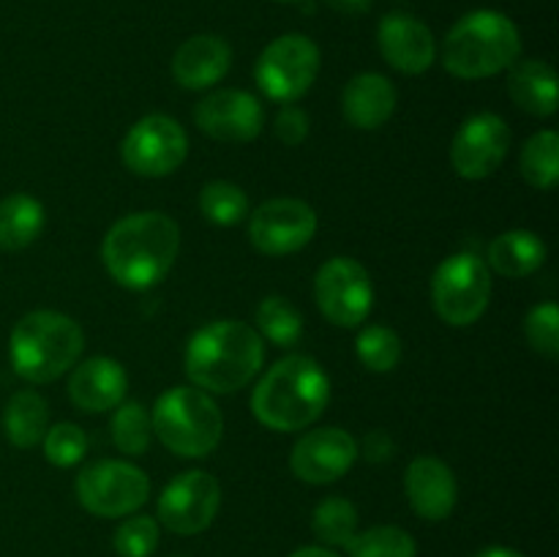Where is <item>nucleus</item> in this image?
<instances>
[{"instance_id":"obj_18","label":"nucleus","mask_w":559,"mask_h":557,"mask_svg":"<svg viewBox=\"0 0 559 557\" xmlns=\"http://www.w3.org/2000/svg\"><path fill=\"white\" fill-rule=\"evenodd\" d=\"M404 491H407L413 511L426 522L448 519L459 500L456 475L437 457H418L409 462L407 475H404Z\"/></svg>"},{"instance_id":"obj_34","label":"nucleus","mask_w":559,"mask_h":557,"mask_svg":"<svg viewBox=\"0 0 559 557\" xmlns=\"http://www.w3.org/2000/svg\"><path fill=\"white\" fill-rule=\"evenodd\" d=\"M524 333L535 353L546 355V358H557L559 355V309L557 304H538L530 309L527 320H524Z\"/></svg>"},{"instance_id":"obj_11","label":"nucleus","mask_w":559,"mask_h":557,"mask_svg":"<svg viewBox=\"0 0 559 557\" xmlns=\"http://www.w3.org/2000/svg\"><path fill=\"white\" fill-rule=\"evenodd\" d=\"M314 298L328 322L338 328H358L374 304L369 271L353 257H333L317 271Z\"/></svg>"},{"instance_id":"obj_5","label":"nucleus","mask_w":559,"mask_h":557,"mask_svg":"<svg viewBox=\"0 0 559 557\" xmlns=\"http://www.w3.org/2000/svg\"><path fill=\"white\" fill-rule=\"evenodd\" d=\"M82 349V328L60 311H31L11 331V366L33 386H47L63 377L71 366H76Z\"/></svg>"},{"instance_id":"obj_2","label":"nucleus","mask_w":559,"mask_h":557,"mask_svg":"<svg viewBox=\"0 0 559 557\" xmlns=\"http://www.w3.org/2000/svg\"><path fill=\"white\" fill-rule=\"evenodd\" d=\"M262 336L240 320H216L200 328L186 344L183 369L205 393H235L262 369Z\"/></svg>"},{"instance_id":"obj_25","label":"nucleus","mask_w":559,"mask_h":557,"mask_svg":"<svg viewBox=\"0 0 559 557\" xmlns=\"http://www.w3.org/2000/svg\"><path fill=\"white\" fill-rule=\"evenodd\" d=\"M44 229V205L31 194H9L0 200V249L20 251Z\"/></svg>"},{"instance_id":"obj_12","label":"nucleus","mask_w":559,"mask_h":557,"mask_svg":"<svg viewBox=\"0 0 559 557\" xmlns=\"http://www.w3.org/2000/svg\"><path fill=\"white\" fill-rule=\"evenodd\" d=\"M317 233V213L309 202L295 197L267 200L251 213L249 238L267 257H287L304 249Z\"/></svg>"},{"instance_id":"obj_19","label":"nucleus","mask_w":559,"mask_h":557,"mask_svg":"<svg viewBox=\"0 0 559 557\" xmlns=\"http://www.w3.org/2000/svg\"><path fill=\"white\" fill-rule=\"evenodd\" d=\"M129 391V375L115 358H87L71 371L69 396L74 407L85 413H107L123 402Z\"/></svg>"},{"instance_id":"obj_40","label":"nucleus","mask_w":559,"mask_h":557,"mask_svg":"<svg viewBox=\"0 0 559 557\" xmlns=\"http://www.w3.org/2000/svg\"><path fill=\"white\" fill-rule=\"evenodd\" d=\"M475 557H524V555L516 549H508V546H489V549L478 552Z\"/></svg>"},{"instance_id":"obj_32","label":"nucleus","mask_w":559,"mask_h":557,"mask_svg":"<svg viewBox=\"0 0 559 557\" xmlns=\"http://www.w3.org/2000/svg\"><path fill=\"white\" fill-rule=\"evenodd\" d=\"M360 364L371 371H393L402 360V339L388 325H366L355 339Z\"/></svg>"},{"instance_id":"obj_14","label":"nucleus","mask_w":559,"mask_h":557,"mask_svg":"<svg viewBox=\"0 0 559 557\" xmlns=\"http://www.w3.org/2000/svg\"><path fill=\"white\" fill-rule=\"evenodd\" d=\"M511 147V129L495 112H478L462 123L451 145V164L462 178L484 180L500 169Z\"/></svg>"},{"instance_id":"obj_6","label":"nucleus","mask_w":559,"mask_h":557,"mask_svg":"<svg viewBox=\"0 0 559 557\" xmlns=\"http://www.w3.org/2000/svg\"><path fill=\"white\" fill-rule=\"evenodd\" d=\"M151 426L173 453L202 459L216 451L222 442L224 418L211 393L200 388L175 386L156 399Z\"/></svg>"},{"instance_id":"obj_13","label":"nucleus","mask_w":559,"mask_h":557,"mask_svg":"<svg viewBox=\"0 0 559 557\" xmlns=\"http://www.w3.org/2000/svg\"><path fill=\"white\" fill-rule=\"evenodd\" d=\"M222 486L205 470H189L164 486L158 497V519L178 535H197L216 519Z\"/></svg>"},{"instance_id":"obj_38","label":"nucleus","mask_w":559,"mask_h":557,"mask_svg":"<svg viewBox=\"0 0 559 557\" xmlns=\"http://www.w3.org/2000/svg\"><path fill=\"white\" fill-rule=\"evenodd\" d=\"M336 14H347V16H360L374 5V0H325Z\"/></svg>"},{"instance_id":"obj_27","label":"nucleus","mask_w":559,"mask_h":557,"mask_svg":"<svg viewBox=\"0 0 559 557\" xmlns=\"http://www.w3.org/2000/svg\"><path fill=\"white\" fill-rule=\"evenodd\" d=\"M257 328L276 347H293L304 336V317L282 295H267L257 306Z\"/></svg>"},{"instance_id":"obj_17","label":"nucleus","mask_w":559,"mask_h":557,"mask_svg":"<svg viewBox=\"0 0 559 557\" xmlns=\"http://www.w3.org/2000/svg\"><path fill=\"white\" fill-rule=\"evenodd\" d=\"M377 44L382 58L402 74H424L435 63L437 47L429 25L404 11L382 16L377 27Z\"/></svg>"},{"instance_id":"obj_10","label":"nucleus","mask_w":559,"mask_h":557,"mask_svg":"<svg viewBox=\"0 0 559 557\" xmlns=\"http://www.w3.org/2000/svg\"><path fill=\"white\" fill-rule=\"evenodd\" d=\"M123 164L142 178H164L189 156V137L169 115H145L136 120L120 145Z\"/></svg>"},{"instance_id":"obj_41","label":"nucleus","mask_w":559,"mask_h":557,"mask_svg":"<svg viewBox=\"0 0 559 557\" xmlns=\"http://www.w3.org/2000/svg\"><path fill=\"white\" fill-rule=\"evenodd\" d=\"M278 3H300V0H278Z\"/></svg>"},{"instance_id":"obj_22","label":"nucleus","mask_w":559,"mask_h":557,"mask_svg":"<svg viewBox=\"0 0 559 557\" xmlns=\"http://www.w3.org/2000/svg\"><path fill=\"white\" fill-rule=\"evenodd\" d=\"M508 93L530 115L549 118L557 112V74L544 60H522L511 66Z\"/></svg>"},{"instance_id":"obj_37","label":"nucleus","mask_w":559,"mask_h":557,"mask_svg":"<svg viewBox=\"0 0 559 557\" xmlns=\"http://www.w3.org/2000/svg\"><path fill=\"white\" fill-rule=\"evenodd\" d=\"M393 453H396V442L388 431L374 429L364 437V459H369V462H388V459H393Z\"/></svg>"},{"instance_id":"obj_30","label":"nucleus","mask_w":559,"mask_h":557,"mask_svg":"<svg viewBox=\"0 0 559 557\" xmlns=\"http://www.w3.org/2000/svg\"><path fill=\"white\" fill-rule=\"evenodd\" d=\"M151 415L140 402H120L112 415V440L118 451L129 457H142L151 446Z\"/></svg>"},{"instance_id":"obj_35","label":"nucleus","mask_w":559,"mask_h":557,"mask_svg":"<svg viewBox=\"0 0 559 557\" xmlns=\"http://www.w3.org/2000/svg\"><path fill=\"white\" fill-rule=\"evenodd\" d=\"M158 522L151 517H131L115 530V552L120 557H151L158 546Z\"/></svg>"},{"instance_id":"obj_31","label":"nucleus","mask_w":559,"mask_h":557,"mask_svg":"<svg viewBox=\"0 0 559 557\" xmlns=\"http://www.w3.org/2000/svg\"><path fill=\"white\" fill-rule=\"evenodd\" d=\"M349 557H415V541L407 530L380 524V528L355 533L347 544Z\"/></svg>"},{"instance_id":"obj_3","label":"nucleus","mask_w":559,"mask_h":557,"mask_svg":"<svg viewBox=\"0 0 559 557\" xmlns=\"http://www.w3.org/2000/svg\"><path fill=\"white\" fill-rule=\"evenodd\" d=\"M331 402V380L309 355H287L265 371L251 396V413L276 431H300L314 424Z\"/></svg>"},{"instance_id":"obj_29","label":"nucleus","mask_w":559,"mask_h":557,"mask_svg":"<svg viewBox=\"0 0 559 557\" xmlns=\"http://www.w3.org/2000/svg\"><path fill=\"white\" fill-rule=\"evenodd\" d=\"M200 211L207 222L218 224V227H233L249 216V197L229 180H213L202 189Z\"/></svg>"},{"instance_id":"obj_4","label":"nucleus","mask_w":559,"mask_h":557,"mask_svg":"<svg viewBox=\"0 0 559 557\" xmlns=\"http://www.w3.org/2000/svg\"><path fill=\"white\" fill-rule=\"evenodd\" d=\"M522 52V33L506 14L469 11L448 31L442 66L459 80H486L511 69Z\"/></svg>"},{"instance_id":"obj_7","label":"nucleus","mask_w":559,"mask_h":557,"mask_svg":"<svg viewBox=\"0 0 559 557\" xmlns=\"http://www.w3.org/2000/svg\"><path fill=\"white\" fill-rule=\"evenodd\" d=\"M431 300L442 322L467 328L484 317L491 300V271L469 251L448 257L431 278Z\"/></svg>"},{"instance_id":"obj_28","label":"nucleus","mask_w":559,"mask_h":557,"mask_svg":"<svg viewBox=\"0 0 559 557\" xmlns=\"http://www.w3.org/2000/svg\"><path fill=\"white\" fill-rule=\"evenodd\" d=\"M311 530L331 546H347L358 533V511L344 497H325L311 513Z\"/></svg>"},{"instance_id":"obj_36","label":"nucleus","mask_w":559,"mask_h":557,"mask_svg":"<svg viewBox=\"0 0 559 557\" xmlns=\"http://www.w3.org/2000/svg\"><path fill=\"white\" fill-rule=\"evenodd\" d=\"M309 115L306 109H300L298 104H284L276 115V123H273V131H276L278 140L287 147L300 145V142L309 137Z\"/></svg>"},{"instance_id":"obj_15","label":"nucleus","mask_w":559,"mask_h":557,"mask_svg":"<svg viewBox=\"0 0 559 557\" xmlns=\"http://www.w3.org/2000/svg\"><path fill=\"white\" fill-rule=\"evenodd\" d=\"M358 451V442L349 431L325 426V429L306 431L295 442L293 453H289V470L295 478L306 481V484H333L349 473Z\"/></svg>"},{"instance_id":"obj_23","label":"nucleus","mask_w":559,"mask_h":557,"mask_svg":"<svg viewBox=\"0 0 559 557\" xmlns=\"http://www.w3.org/2000/svg\"><path fill=\"white\" fill-rule=\"evenodd\" d=\"M546 262V244L530 229H508L489 244V265L506 278H524Z\"/></svg>"},{"instance_id":"obj_9","label":"nucleus","mask_w":559,"mask_h":557,"mask_svg":"<svg viewBox=\"0 0 559 557\" xmlns=\"http://www.w3.org/2000/svg\"><path fill=\"white\" fill-rule=\"evenodd\" d=\"M320 74V47L304 33L278 36L257 60V85L271 102H298Z\"/></svg>"},{"instance_id":"obj_16","label":"nucleus","mask_w":559,"mask_h":557,"mask_svg":"<svg viewBox=\"0 0 559 557\" xmlns=\"http://www.w3.org/2000/svg\"><path fill=\"white\" fill-rule=\"evenodd\" d=\"M194 120L218 142H251L265 126V109L246 91H216L197 104Z\"/></svg>"},{"instance_id":"obj_21","label":"nucleus","mask_w":559,"mask_h":557,"mask_svg":"<svg viewBox=\"0 0 559 557\" xmlns=\"http://www.w3.org/2000/svg\"><path fill=\"white\" fill-rule=\"evenodd\" d=\"M393 109H396V87L388 76L374 74V71L355 74L342 93V112L355 129H380L391 118Z\"/></svg>"},{"instance_id":"obj_8","label":"nucleus","mask_w":559,"mask_h":557,"mask_svg":"<svg viewBox=\"0 0 559 557\" xmlns=\"http://www.w3.org/2000/svg\"><path fill=\"white\" fill-rule=\"evenodd\" d=\"M76 500L93 517L118 519L140 511L151 495L145 470L120 459H102L76 475Z\"/></svg>"},{"instance_id":"obj_24","label":"nucleus","mask_w":559,"mask_h":557,"mask_svg":"<svg viewBox=\"0 0 559 557\" xmlns=\"http://www.w3.org/2000/svg\"><path fill=\"white\" fill-rule=\"evenodd\" d=\"M49 429V407L41 393L16 391L3 410V431L14 448H33Z\"/></svg>"},{"instance_id":"obj_39","label":"nucleus","mask_w":559,"mask_h":557,"mask_svg":"<svg viewBox=\"0 0 559 557\" xmlns=\"http://www.w3.org/2000/svg\"><path fill=\"white\" fill-rule=\"evenodd\" d=\"M289 557H338L336 552L325 549V546H304V549L293 552Z\"/></svg>"},{"instance_id":"obj_33","label":"nucleus","mask_w":559,"mask_h":557,"mask_svg":"<svg viewBox=\"0 0 559 557\" xmlns=\"http://www.w3.org/2000/svg\"><path fill=\"white\" fill-rule=\"evenodd\" d=\"M44 453L55 467H74L87 453V437L76 424H55L44 435Z\"/></svg>"},{"instance_id":"obj_26","label":"nucleus","mask_w":559,"mask_h":557,"mask_svg":"<svg viewBox=\"0 0 559 557\" xmlns=\"http://www.w3.org/2000/svg\"><path fill=\"white\" fill-rule=\"evenodd\" d=\"M522 175L540 191L555 189L559 178V134L546 129L530 137L522 147Z\"/></svg>"},{"instance_id":"obj_1","label":"nucleus","mask_w":559,"mask_h":557,"mask_svg":"<svg viewBox=\"0 0 559 557\" xmlns=\"http://www.w3.org/2000/svg\"><path fill=\"white\" fill-rule=\"evenodd\" d=\"M180 249V229L167 213H131L109 227L102 260L109 276L126 289L156 287L173 268Z\"/></svg>"},{"instance_id":"obj_20","label":"nucleus","mask_w":559,"mask_h":557,"mask_svg":"<svg viewBox=\"0 0 559 557\" xmlns=\"http://www.w3.org/2000/svg\"><path fill=\"white\" fill-rule=\"evenodd\" d=\"M229 66H233V47L222 36L200 33L178 47L173 58V74L186 91H205L227 76Z\"/></svg>"}]
</instances>
